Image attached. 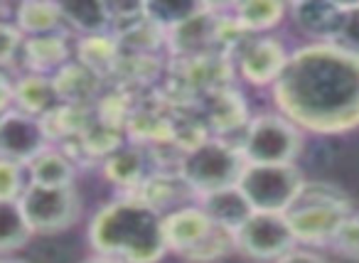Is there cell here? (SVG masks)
<instances>
[{"label":"cell","instance_id":"6da1fadb","mask_svg":"<svg viewBox=\"0 0 359 263\" xmlns=\"http://www.w3.org/2000/svg\"><path fill=\"white\" fill-rule=\"evenodd\" d=\"M278 114L300 130L342 135L359 128V57L332 42L290 52L273 84Z\"/></svg>","mask_w":359,"mask_h":263},{"label":"cell","instance_id":"7a4b0ae2","mask_svg":"<svg viewBox=\"0 0 359 263\" xmlns=\"http://www.w3.org/2000/svg\"><path fill=\"white\" fill-rule=\"evenodd\" d=\"M89 243L99 256L121 263H158L168 253L163 214L143 197H118L91 217Z\"/></svg>","mask_w":359,"mask_h":263},{"label":"cell","instance_id":"3957f363","mask_svg":"<svg viewBox=\"0 0 359 263\" xmlns=\"http://www.w3.org/2000/svg\"><path fill=\"white\" fill-rule=\"evenodd\" d=\"M352 212L349 197L332 182H308L305 180L295 202L285 212L295 243H330L342 219Z\"/></svg>","mask_w":359,"mask_h":263},{"label":"cell","instance_id":"277c9868","mask_svg":"<svg viewBox=\"0 0 359 263\" xmlns=\"http://www.w3.org/2000/svg\"><path fill=\"white\" fill-rule=\"evenodd\" d=\"M244 165L246 160L239 148L224 140H205L182 158L180 180L190 192L205 197L210 192L236 187Z\"/></svg>","mask_w":359,"mask_h":263},{"label":"cell","instance_id":"5b68a950","mask_svg":"<svg viewBox=\"0 0 359 263\" xmlns=\"http://www.w3.org/2000/svg\"><path fill=\"white\" fill-rule=\"evenodd\" d=\"M305 175L298 165H244L239 175V192L254 212L285 214L295 202Z\"/></svg>","mask_w":359,"mask_h":263},{"label":"cell","instance_id":"8992f818","mask_svg":"<svg viewBox=\"0 0 359 263\" xmlns=\"http://www.w3.org/2000/svg\"><path fill=\"white\" fill-rule=\"evenodd\" d=\"M239 150L249 165H295L303 150V130L280 114H259Z\"/></svg>","mask_w":359,"mask_h":263},{"label":"cell","instance_id":"52a82bcc","mask_svg":"<svg viewBox=\"0 0 359 263\" xmlns=\"http://www.w3.org/2000/svg\"><path fill=\"white\" fill-rule=\"evenodd\" d=\"M18 204L32 234H60L76 224L81 214V197L74 184L69 187L27 184Z\"/></svg>","mask_w":359,"mask_h":263},{"label":"cell","instance_id":"ba28073f","mask_svg":"<svg viewBox=\"0 0 359 263\" xmlns=\"http://www.w3.org/2000/svg\"><path fill=\"white\" fill-rule=\"evenodd\" d=\"M234 248L251 261H278L295 248L285 214L254 212L234 231Z\"/></svg>","mask_w":359,"mask_h":263},{"label":"cell","instance_id":"9c48e42d","mask_svg":"<svg viewBox=\"0 0 359 263\" xmlns=\"http://www.w3.org/2000/svg\"><path fill=\"white\" fill-rule=\"evenodd\" d=\"M45 148L47 130L40 119L22 114L18 109L0 114V160L25 168Z\"/></svg>","mask_w":359,"mask_h":263},{"label":"cell","instance_id":"30bf717a","mask_svg":"<svg viewBox=\"0 0 359 263\" xmlns=\"http://www.w3.org/2000/svg\"><path fill=\"white\" fill-rule=\"evenodd\" d=\"M290 52L276 37H259L251 40L241 52V76L254 86H273L283 72Z\"/></svg>","mask_w":359,"mask_h":263},{"label":"cell","instance_id":"8fae6325","mask_svg":"<svg viewBox=\"0 0 359 263\" xmlns=\"http://www.w3.org/2000/svg\"><path fill=\"white\" fill-rule=\"evenodd\" d=\"M215 224L207 219L200 207H180L163 217V236L168 251H175L180 258L192 253L207 236Z\"/></svg>","mask_w":359,"mask_h":263},{"label":"cell","instance_id":"7c38bea8","mask_svg":"<svg viewBox=\"0 0 359 263\" xmlns=\"http://www.w3.org/2000/svg\"><path fill=\"white\" fill-rule=\"evenodd\" d=\"M344 11L347 6L327 3V0H305V3H295L290 8L295 25L308 35L318 37L320 42H332L337 37L344 22Z\"/></svg>","mask_w":359,"mask_h":263},{"label":"cell","instance_id":"4fadbf2b","mask_svg":"<svg viewBox=\"0 0 359 263\" xmlns=\"http://www.w3.org/2000/svg\"><path fill=\"white\" fill-rule=\"evenodd\" d=\"M200 209L207 214V219H210L215 227L224 229V231H231V234L254 214L251 204L246 202V197L239 192V187H226V189H219V192L205 194Z\"/></svg>","mask_w":359,"mask_h":263},{"label":"cell","instance_id":"5bb4252c","mask_svg":"<svg viewBox=\"0 0 359 263\" xmlns=\"http://www.w3.org/2000/svg\"><path fill=\"white\" fill-rule=\"evenodd\" d=\"M27 184L40 187H69L74 184V165L65 153L55 148H45L37 158L25 165Z\"/></svg>","mask_w":359,"mask_h":263},{"label":"cell","instance_id":"9a60e30c","mask_svg":"<svg viewBox=\"0 0 359 263\" xmlns=\"http://www.w3.org/2000/svg\"><path fill=\"white\" fill-rule=\"evenodd\" d=\"M285 11L288 8L278 0H244V3H236L234 22L239 30L264 32L278 25L283 20Z\"/></svg>","mask_w":359,"mask_h":263},{"label":"cell","instance_id":"2e32d148","mask_svg":"<svg viewBox=\"0 0 359 263\" xmlns=\"http://www.w3.org/2000/svg\"><path fill=\"white\" fill-rule=\"evenodd\" d=\"M57 89L52 81H47V76L42 74H30L25 79H20L13 86V101L18 104V111L27 116H40L55 104Z\"/></svg>","mask_w":359,"mask_h":263},{"label":"cell","instance_id":"e0dca14e","mask_svg":"<svg viewBox=\"0 0 359 263\" xmlns=\"http://www.w3.org/2000/svg\"><path fill=\"white\" fill-rule=\"evenodd\" d=\"M62 22V6L57 3H22L15 11V27L35 37L52 35Z\"/></svg>","mask_w":359,"mask_h":263},{"label":"cell","instance_id":"ac0fdd59","mask_svg":"<svg viewBox=\"0 0 359 263\" xmlns=\"http://www.w3.org/2000/svg\"><path fill=\"white\" fill-rule=\"evenodd\" d=\"M27 60H30V67L35 72H47L55 69V67L65 65L67 57H69V50H67V42L57 35H42V37H32L22 45Z\"/></svg>","mask_w":359,"mask_h":263},{"label":"cell","instance_id":"d6986e66","mask_svg":"<svg viewBox=\"0 0 359 263\" xmlns=\"http://www.w3.org/2000/svg\"><path fill=\"white\" fill-rule=\"evenodd\" d=\"M62 18L86 32V35H101L109 25V8L96 0H81V3H65L62 6Z\"/></svg>","mask_w":359,"mask_h":263},{"label":"cell","instance_id":"ffe728a7","mask_svg":"<svg viewBox=\"0 0 359 263\" xmlns=\"http://www.w3.org/2000/svg\"><path fill=\"white\" fill-rule=\"evenodd\" d=\"M32 231L18 202H0V253L18 251L30 241Z\"/></svg>","mask_w":359,"mask_h":263},{"label":"cell","instance_id":"44dd1931","mask_svg":"<svg viewBox=\"0 0 359 263\" xmlns=\"http://www.w3.org/2000/svg\"><path fill=\"white\" fill-rule=\"evenodd\" d=\"M229 251H236V248H234V234L215 227L210 236H207L205 241L195 248V251L187 253L185 261H190V263H212V261H219V258H224Z\"/></svg>","mask_w":359,"mask_h":263},{"label":"cell","instance_id":"7402d4cb","mask_svg":"<svg viewBox=\"0 0 359 263\" xmlns=\"http://www.w3.org/2000/svg\"><path fill=\"white\" fill-rule=\"evenodd\" d=\"M330 246L349 261H359V209H352L334 231Z\"/></svg>","mask_w":359,"mask_h":263},{"label":"cell","instance_id":"603a6c76","mask_svg":"<svg viewBox=\"0 0 359 263\" xmlns=\"http://www.w3.org/2000/svg\"><path fill=\"white\" fill-rule=\"evenodd\" d=\"M145 13H148L150 20L158 22V25L180 27L185 20H190L195 13H200V6L180 3V0H172V3H150V6H145Z\"/></svg>","mask_w":359,"mask_h":263},{"label":"cell","instance_id":"cb8c5ba5","mask_svg":"<svg viewBox=\"0 0 359 263\" xmlns=\"http://www.w3.org/2000/svg\"><path fill=\"white\" fill-rule=\"evenodd\" d=\"M27 187L25 168L0 160V202H18Z\"/></svg>","mask_w":359,"mask_h":263},{"label":"cell","instance_id":"d4e9b609","mask_svg":"<svg viewBox=\"0 0 359 263\" xmlns=\"http://www.w3.org/2000/svg\"><path fill=\"white\" fill-rule=\"evenodd\" d=\"M332 45H337L339 50L349 52V55L359 57V3L357 6H347L344 22L339 27L337 37L332 40Z\"/></svg>","mask_w":359,"mask_h":263},{"label":"cell","instance_id":"484cf974","mask_svg":"<svg viewBox=\"0 0 359 263\" xmlns=\"http://www.w3.org/2000/svg\"><path fill=\"white\" fill-rule=\"evenodd\" d=\"M22 50V32L15 27V22L0 20V65L13 62V57Z\"/></svg>","mask_w":359,"mask_h":263},{"label":"cell","instance_id":"4316f807","mask_svg":"<svg viewBox=\"0 0 359 263\" xmlns=\"http://www.w3.org/2000/svg\"><path fill=\"white\" fill-rule=\"evenodd\" d=\"M276 263H330V261H325L323 256H318V253H313V251L293 248V251L285 253V256H283V258H278Z\"/></svg>","mask_w":359,"mask_h":263},{"label":"cell","instance_id":"83f0119b","mask_svg":"<svg viewBox=\"0 0 359 263\" xmlns=\"http://www.w3.org/2000/svg\"><path fill=\"white\" fill-rule=\"evenodd\" d=\"M11 101H13V84L0 74V114H6Z\"/></svg>","mask_w":359,"mask_h":263},{"label":"cell","instance_id":"f1b7e54d","mask_svg":"<svg viewBox=\"0 0 359 263\" xmlns=\"http://www.w3.org/2000/svg\"><path fill=\"white\" fill-rule=\"evenodd\" d=\"M81 263H121V261H116V258H109V256H99V253H94V256H89V258H84Z\"/></svg>","mask_w":359,"mask_h":263},{"label":"cell","instance_id":"f546056e","mask_svg":"<svg viewBox=\"0 0 359 263\" xmlns=\"http://www.w3.org/2000/svg\"><path fill=\"white\" fill-rule=\"evenodd\" d=\"M0 263H15V261H0Z\"/></svg>","mask_w":359,"mask_h":263}]
</instances>
